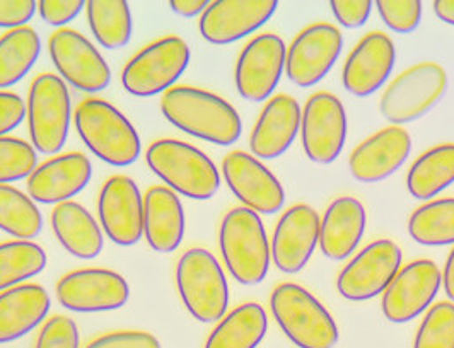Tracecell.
<instances>
[{
    "instance_id": "obj_19",
    "label": "cell",
    "mask_w": 454,
    "mask_h": 348,
    "mask_svg": "<svg viewBox=\"0 0 454 348\" xmlns=\"http://www.w3.org/2000/svg\"><path fill=\"white\" fill-rule=\"evenodd\" d=\"M278 9L275 0H215L200 16L199 29L212 45H231L272 19Z\"/></svg>"
},
{
    "instance_id": "obj_33",
    "label": "cell",
    "mask_w": 454,
    "mask_h": 348,
    "mask_svg": "<svg viewBox=\"0 0 454 348\" xmlns=\"http://www.w3.org/2000/svg\"><path fill=\"white\" fill-rule=\"evenodd\" d=\"M43 229L36 202L11 185H0V231L18 241H33Z\"/></svg>"
},
{
    "instance_id": "obj_17",
    "label": "cell",
    "mask_w": 454,
    "mask_h": 348,
    "mask_svg": "<svg viewBox=\"0 0 454 348\" xmlns=\"http://www.w3.org/2000/svg\"><path fill=\"white\" fill-rule=\"evenodd\" d=\"M223 176L232 195L254 213L273 215L286 205L284 186L272 171L243 151L227 154L223 161Z\"/></svg>"
},
{
    "instance_id": "obj_7",
    "label": "cell",
    "mask_w": 454,
    "mask_h": 348,
    "mask_svg": "<svg viewBox=\"0 0 454 348\" xmlns=\"http://www.w3.org/2000/svg\"><path fill=\"white\" fill-rule=\"evenodd\" d=\"M26 118L31 145L36 152L57 156L68 139L72 101L67 84L55 73L38 75L27 93Z\"/></svg>"
},
{
    "instance_id": "obj_39",
    "label": "cell",
    "mask_w": 454,
    "mask_h": 348,
    "mask_svg": "<svg viewBox=\"0 0 454 348\" xmlns=\"http://www.w3.org/2000/svg\"><path fill=\"white\" fill-rule=\"evenodd\" d=\"M79 328L67 316H53L42 326L35 348H79Z\"/></svg>"
},
{
    "instance_id": "obj_27",
    "label": "cell",
    "mask_w": 454,
    "mask_h": 348,
    "mask_svg": "<svg viewBox=\"0 0 454 348\" xmlns=\"http://www.w3.org/2000/svg\"><path fill=\"white\" fill-rule=\"evenodd\" d=\"M51 299L45 287L23 283L0 292V345L12 344L42 325Z\"/></svg>"
},
{
    "instance_id": "obj_20",
    "label": "cell",
    "mask_w": 454,
    "mask_h": 348,
    "mask_svg": "<svg viewBox=\"0 0 454 348\" xmlns=\"http://www.w3.org/2000/svg\"><path fill=\"white\" fill-rule=\"evenodd\" d=\"M319 224L318 212L306 204H297L282 213L270 246L273 263L280 272L294 275L304 270L318 244Z\"/></svg>"
},
{
    "instance_id": "obj_37",
    "label": "cell",
    "mask_w": 454,
    "mask_h": 348,
    "mask_svg": "<svg viewBox=\"0 0 454 348\" xmlns=\"http://www.w3.org/2000/svg\"><path fill=\"white\" fill-rule=\"evenodd\" d=\"M38 167V152L29 142L14 137L0 139V185L27 180Z\"/></svg>"
},
{
    "instance_id": "obj_35",
    "label": "cell",
    "mask_w": 454,
    "mask_h": 348,
    "mask_svg": "<svg viewBox=\"0 0 454 348\" xmlns=\"http://www.w3.org/2000/svg\"><path fill=\"white\" fill-rule=\"evenodd\" d=\"M409 234L422 246L454 244V198L432 200L413 210L409 219Z\"/></svg>"
},
{
    "instance_id": "obj_23",
    "label": "cell",
    "mask_w": 454,
    "mask_h": 348,
    "mask_svg": "<svg viewBox=\"0 0 454 348\" xmlns=\"http://www.w3.org/2000/svg\"><path fill=\"white\" fill-rule=\"evenodd\" d=\"M411 137L403 127H387L359 143L350 158L348 169L361 183H380L407 163Z\"/></svg>"
},
{
    "instance_id": "obj_42",
    "label": "cell",
    "mask_w": 454,
    "mask_h": 348,
    "mask_svg": "<svg viewBox=\"0 0 454 348\" xmlns=\"http://www.w3.org/2000/svg\"><path fill=\"white\" fill-rule=\"evenodd\" d=\"M372 5L374 4L371 0H332L330 2V9L337 23L348 29L363 27L372 12Z\"/></svg>"
},
{
    "instance_id": "obj_29",
    "label": "cell",
    "mask_w": 454,
    "mask_h": 348,
    "mask_svg": "<svg viewBox=\"0 0 454 348\" xmlns=\"http://www.w3.org/2000/svg\"><path fill=\"white\" fill-rule=\"evenodd\" d=\"M269 318L256 302L238 305L208 335L204 348H256L265 338Z\"/></svg>"
},
{
    "instance_id": "obj_9",
    "label": "cell",
    "mask_w": 454,
    "mask_h": 348,
    "mask_svg": "<svg viewBox=\"0 0 454 348\" xmlns=\"http://www.w3.org/2000/svg\"><path fill=\"white\" fill-rule=\"evenodd\" d=\"M446 91V70L435 62H422L403 70L387 86L380 110L393 127H403L427 115Z\"/></svg>"
},
{
    "instance_id": "obj_22",
    "label": "cell",
    "mask_w": 454,
    "mask_h": 348,
    "mask_svg": "<svg viewBox=\"0 0 454 348\" xmlns=\"http://www.w3.org/2000/svg\"><path fill=\"white\" fill-rule=\"evenodd\" d=\"M92 164L81 152L60 154L40 164L27 178V195L36 204L60 205L72 202L91 183Z\"/></svg>"
},
{
    "instance_id": "obj_4",
    "label": "cell",
    "mask_w": 454,
    "mask_h": 348,
    "mask_svg": "<svg viewBox=\"0 0 454 348\" xmlns=\"http://www.w3.org/2000/svg\"><path fill=\"white\" fill-rule=\"evenodd\" d=\"M219 248L227 272L241 285L262 283L270 268V243L258 213L229 210L219 228Z\"/></svg>"
},
{
    "instance_id": "obj_2",
    "label": "cell",
    "mask_w": 454,
    "mask_h": 348,
    "mask_svg": "<svg viewBox=\"0 0 454 348\" xmlns=\"http://www.w3.org/2000/svg\"><path fill=\"white\" fill-rule=\"evenodd\" d=\"M74 123L84 145L103 163L127 167L140 158L142 142L136 127L108 101L84 99L74 113Z\"/></svg>"
},
{
    "instance_id": "obj_16",
    "label": "cell",
    "mask_w": 454,
    "mask_h": 348,
    "mask_svg": "<svg viewBox=\"0 0 454 348\" xmlns=\"http://www.w3.org/2000/svg\"><path fill=\"white\" fill-rule=\"evenodd\" d=\"M442 283L439 267L431 259H417L400 268L383 292L381 309L389 323L405 325L424 314Z\"/></svg>"
},
{
    "instance_id": "obj_3",
    "label": "cell",
    "mask_w": 454,
    "mask_h": 348,
    "mask_svg": "<svg viewBox=\"0 0 454 348\" xmlns=\"http://www.w3.org/2000/svg\"><path fill=\"white\" fill-rule=\"evenodd\" d=\"M145 161L166 188L186 198L210 200L221 188L217 166L200 149L182 140H156L147 149Z\"/></svg>"
},
{
    "instance_id": "obj_10",
    "label": "cell",
    "mask_w": 454,
    "mask_h": 348,
    "mask_svg": "<svg viewBox=\"0 0 454 348\" xmlns=\"http://www.w3.org/2000/svg\"><path fill=\"white\" fill-rule=\"evenodd\" d=\"M402 250L389 239H378L354 256L337 277L343 299L364 302L381 296L402 268Z\"/></svg>"
},
{
    "instance_id": "obj_46",
    "label": "cell",
    "mask_w": 454,
    "mask_h": 348,
    "mask_svg": "<svg viewBox=\"0 0 454 348\" xmlns=\"http://www.w3.org/2000/svg\"><path fill=\"white\" fill-rule=\"evenodd\" d=\"M442 287H444V292L450 298V301L454 304V248L453 251L448 256V259H446V265H444Z\"/></svg>"
},
{
    "instance_id": "obj_14",
    "label": "cell",
    "mask_w": 454,
    "mask_h": 348,
    "mask_svg": "<svg viewBox=\"0 0 454 348\" xmlns=\"http://www.w3.org/2000/svg\"><path fill=\"white\" fill-rule=\"evenodd\" d=\"M287 47L284 40L273 33H263L253 38L241 50L234 82L239 96L251 103H263L270 99L286 72Z\"/></svg>"
},
{
    "instance_id": "obj_21",
    "label": "cell",
    "mask_w": 454,
    "mask_h": 348,
    "mask_svg": "<svg viewBox=\"0 0 454 348\" xmlns=\"http://www.w3.org/2000/svg\"><path fill=\"white\" fill-rule=\"evenodd\" d=\"M396 62V48L391 38L374 31L348 53L341 70L343 88L357 97H367L387 84Z\"/></svg>"
},
{
    "instance_id": "obj_41",
    "label": "cell",
    "mask_w": 454,
    "mask_h": 348,
    "mask_svg": "<svg viewBox=\"0 0 454 348\" xmlns=\"http://www.w3.org/2000/svg\"><path fill=\"white\" fill-rule=\"evenodd\" d=\"M86 9L84 0H40L38 12L46 24L64 29Z\"/></svg>"
},
{
    "instance_id": "obj_31",
    "label": "cell",
    "mask_w": 454,
    "mask_h": 348,
    "mask_svg": "<svg viewBox=\"0 0 454 348\" xmlns=\"http://www.w3.org/2000/svg\"><path fill=\"white\" fill-rule=\"evenodd\" d=\"M42 55V40L33 27H20L0 36V91L21 82Z\"/></svg>"
},
{
    "instance_id": "obj_18",
    "label": "cell",
    "mask_w": 454,
    "mask_h": 348,
    "mask_svg": "<svg viewBox=\"0 0 454 348\" xmlns=\"http://www.w3.org/2000/svg\"><path fill=\"white\" fill-rule=\"evenodd\" d=\"M99 226L108 239L123 248L137 244L144 236V197L129 176H112L98 197Z\"/></svg>"
},
{
    "instance_id": "obj_24",
    "label": "cell",
    "mask_w": 454,
    "mask_h": 348,
    "mask_svg": "<svg viewBox=\"0 0 454 348\" xmlns=\"http://www.w3.org/2000/svg\"><path fill=\"white\" fill-rule=\"evenodd\" d=\"M301 120L302 110L293 96H273L251 130V154L263 161L284 156L301 132Z\"/></svg>"
},
{
    "instance_id": "obj_44",
    "label": "cell",
    "mask_w": 454,
    "mask_h": 348,
    "mask_svg": "<svg viewBox=\"0 0 454 348\" xmlns=\"http://www.w3.org/2000/svg\"><path fill=\"white\" fill-rule=\"evenodd\" d=\"M26 118V103L21 96L0 91V139L14 132Z\"/></svg>"
},
{
    "instance_id": "obj_6",
    "label": "cell",
    "mask_w": 454,
    "mask_h": 348,
    "mask_svg": "<svg viewBox=\"0 0 454 348\" xmlns=\"http://www.w3.org/2000/svg\"><path fill=\"white\" fill-rule=\"evenodd\" d=\"M183 305L199 323H219L227 313L229 285L217 258L204 248L183 253L176 265Z\"/></svg>"
},
{
    "instance_id": "obj_30",
    "label": "cell",
    "mask_w": 454,
    "mask_h": 348,
    "mask_svg": "<svg viewBox=\"0 0 454 348\" xmlns=\"http://www.w3.org/2000/svg\"><path fill=\"white\" fill-rule=\"evenodd\" d=\"M454 183V143L424 152L407 174L409 193L417 200H432Z\"/></svg>"
},
{
    "instance_id": "obj_32",
    "label": "cell",
    "mask_w": 454,
    "mask_h": 348,
    "mask_svg": "<svg viewBox=\"0 0 454 348\" xmlns=\"http://www.w3.org/2000/svg\"><path fill=\"white\" fill-rule=\"evenodd\" d=\"M86 16L96 42L106 50L125 48L134 33L130 5L125 0H90Z\"/></svg>"
},
{
    "instance_id": "obj_13",
    "label": "cell",
    "mask_w": 454,
    "mask_h": 348,
    "mask_svg": "<svg viewBox=\"0 0 454 348\" xmlns=\"http://www.w3.org/2000/svg\"><path fill=\"white\" fill-rule=\"evenodd\" d=\"M343 48L340 29L328 23L302 29L287 48L286 73L297 88H313L335 67Z\"/></svg>"
},
{
    "instance_id": "obj_28",
    "label": "cell",
    "mask_w": 454,
    "mask_h": 348,
    "mask_svg": "<svg viewBox=\"0 0 454 348\" xmlns=\"http://www.w3.org/2000/svg\"><path fill=\"white\" fill-rule=\"evenodd\" d=\"M51 229L64 250L79 259H94L105 248L101 226L77 202H66L53 209Z\"/></svg>"
},
{
    "instance_id": "obj_47",
    "label": "cell",
    "mask_w": 454,
    "mask_h": 348,
    "mask_svg": "<svg viewBox=\"0 0 454 348\" xmlns=\"http://www.w3.org/2000/svg\"><path fill=\"white\" fill-rule=\"evenodd\" d=\"M434 12L442 23L454 26V0H435Z\"/></svg>"
},
{
    "instance_id": "obj_11",
    "label": "cell",
    "mask_w": 454,
    "mask_h": 348,
    "mask_svg": "<svg viewBox=\"0 0 454 348\" xmlns=\"http://www.w3.org/2000/svg\"><path fill=\"white\" fill-rule=\"evenodd\" d=\"M50 58L59 77L77 91L96 94L112 82V69L91 42L74 29H59L48 40Z\"/></svg>"
},
{
    "instance_id": "obj_40",
    "label": "cell",
    "mask_w": 454,
    "mask_h": 348,
    "mask_svg": "<svg viewBox=\"0 0 454 348\" xmlns=\"http://www.w3.org/2000/svg\"><path fill=\"white\" fill-rule=\"evenodd\" d=\"M86 348H162L160 340L149 333V331H136V329H125V331H114L106 333Z\"/></svg>"
},
{
    "instance_id": "obj_15",
    "label": "cell",
    "mask_w": 454,
    "mask_h": 348,
    "mask_svg": "<svg viewBox=\"0 0 454 348\" xmlns=\"http://www.w3.org/2000/svg\"><path fill=\"white\" fill-rule=\"evenodd\" d=\"M55 296L72 313H106L121 309L129 302L130 287L114 270L82 268L59 280Z\"/></svg>"
},
{
    "instance_id": "obj_1",
    "label": "cell",
    "mask_w": 454,
    "mask_h": 348,
    "mask_svg": "<svg viewBox=\"0 0 454 348\" xmlns=\"http://www.w3.org/2000/svg\"><path fill=\"white\" fill-rule=\"evenodd\" d=\"M160 112L178 130L214 145L229 147L243 134V121L224 97L192 86H175L162 96Z\"/></svg>"
},
{
    "instance_id": "obj_45",
    "label": "cell",
    "mask_w": 454,
    "mask_h": 348,
    "mask_svg": "<svg viewBox=\"0 0 454 348\" xmlns=\"http://www.w3.org/2000/svg\"><path fill=\"white\" fill-rule=\"evenodd\" d=\"M169 5H171V11L182 18H197L204 14L210 2L208 0H171Z\"/></svg>"
},
{
    "instance_id": "obj_25",
    "label": "cell",
    "mask_w": 454,
    "mask_h": 348,
    "mask_svg": "<svg viewBox=\"0 0 454 348\" xmlns=\"http://www.w3.org/2000/svg\"><path fill=\"white\" fill-rule=\"evenodd\" d=\"M365 222V209L357 198L340 197L333 200L319 224L321 253L333 261L348 258L363 241Z\"/></svg>"
},
{
    "instance_id": "obj_12",
    "label": "cell",
    "mask_w": 454,
    "mask_h": 348,
    "mask_svg": "<svg viewBox=\"0 0 454 348\" xmlns=\"http://www.w3.org/2000/svg\"><path fill=\"white\" fill-rule=\"evenodd\" d=\"M347 134V113L337 96L321 91L306 101L301 120V140L309 161L335 163L345 147Z\"/></svg>"
},
{
    "instance_id": "obj_43",
    "label": "cell",
    "mask_w": 454,
    "mask_h": 348,
    "mask_svg": "<svg viewBox=\"0 0 454 348\" xmlns=\"http://www.w3.org/2000/svg\"><path fill=\"white\" fill-rule=\"evenodd\" d=\"M38 11L35 0H0V27L9 31L20 29L29 23Z\"/></svg>"
},
{
    "instance_id": "obj_26",
    "label": "cell",
    "mask_w": 454,
    "mask_h": 348,
    "mask_svg": "<svg viewBox=\"0 0 454 348\" xmlns=\"http://www.w3.org/2000/svg\"><path fill=\"white\" fill-rule=\"evenodd\" d=\"M144 236L156 253H173L184 237V210L180 197L166 188L153 186L144 195Z\"/></svg>"
},
{
    "instance_id": "obj_38",
    "label": "cell",
    "mask_w": 454,
    "mask_h": 348,
    "mask_svg": "<svg viewBox=\"0 0 454 348\" xmlns=\"http://www.w3.org/2000/svg\"><path fill=\"white\" fill-rule=\"evenodd\" d=\"M383 23L395 33H413L422 19V2L419 0H380L374 4Z\"/></svg>"
},
{
    "instance_id": "obj_34",
    "label": "cell",
    "mask_w": 454,
    "mask_h": 348,
    "mask_svg": "<svg viewBox=\"0 0 454 348\" xmlns=\"http://www.w3.org/2000/svg\"><path fill=\"white\" fill-rule=\"evenodd\" d=\"M45 250L33 241H7L0 244V292L27 283L46 268Z\"/></svg>"
},
{
    "instance_id": "obj_36",
    "label": "cell",
    "mask_w": 454,
    "mask_h": 348,
    "mask_svg": "<svg viewBox=\"0 0 454 348\" xmlns=\"http://www.w3.org/2000/svg\"><path fill=\"white\" fill-rule=\"evenodd\" d=\"M413 348H454V304L437 302L417 329Z\"/></svg>"
},
{
    "instance_id": "obj_5",
    "label": "cell",
    "mask_w": 454,
    "mask_h": 348,
    "mask_svg": "<svg viewBox=\"0 0 454 348\" xmlns=\"http://www.w3.org/2000/svg\"><path fill=\"white\" fill-rule=\"evenodd\" d=\"M273 318L297 348H333L339 326L330 311L304 287L280 283L270 296Z\"/></svg>"
},
{
    "instance_id": "obj_8",
    "label": "cell",
    "mask_w": 454,
    "mask_h": 348,
    "mask_svg": "<svg viewBox=\"0 0 454 348\" xmlns=\"http://www.w3.org/2000/svg\"><path fill=\"white\" fill-rule=\"evenodd\" d=\"M192 51L180 36H164L142 48L121 70L123 89L136 97L168 93L180 81Z\"/></svg>"
}]
</instances>
